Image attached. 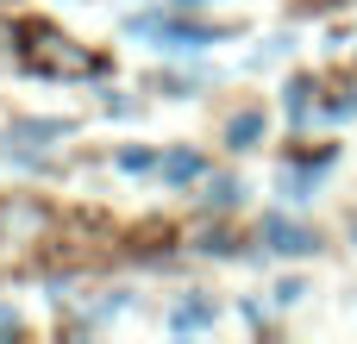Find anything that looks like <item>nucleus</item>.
Returning <instances> with one entry per match:
<instances>
[{
	"mask_svg": "<svg viewBox=\"0 0 357 344\" xmlns=\"http://www.w3.org/2000/svg\"><path fill=\"white\" fill-rule=\"evenodd\" d=\"M169 326H176V332H207V326H213V301H182V307L169 313Z\"/></svg>",
	"mask_w": 357,
	"mask_h": 344,
	"instance_id": "nucleus-6",
	"label": "nucleus"
},
{
	"mask_svg": "<svg viewBox=\"0 0 357 344\" xmlns=\"http://www.w3.org/2000/svg\"><path fill=\"white\" fill-rule=\"evenodd\" d=\"M301 295H307V288H301V282H295V276H289V282H276V301H282V307H295V301H301Z\"/></svg>",
	"mask_w": 357,
	"mask_h": 344,
	"instance_id": "nucleus-11",
	"label": "nucleus"
},
{
	"mask_svg": "<svg viewBox=\"0 0 357 344\" xmlns=\"http://www.w3.org/2000/svg\"><path fill=\"white\" fill-rule=\"evenodd\" d=\"M351 238H357V226H351Z\"/></svg>",
	"mask_w": 357,
	"mask_h": 344,
	"instance_id": "nucleus-14",
	"label": "nucleus"
},
{
	"mask_svg": "<svg viewBox=\"0 0 357 344\" xmlns=\"http://www.w3.org/2000/svg\"><path fill=\"white\" fill-rule=\"evenodd\" d=\"M69 132H75L69 119H19V125L6 132V144H31V138L44 144V138H69Z\"/></svg>",
	"mask_w": 357,
	"mask_h": 344,
	"instance_id": "nucleus-4",
	"label": "nucleus"
},
{
	"mask_svg": "<svg viewBox=\"0 0 357 344\" xmlns=\"http://www.w3.org/2000/svg\"><path fill=\"white\" fill-rule=\"evenodd\" d=\"M257 138H264V113H257V107H245V113L226 119V144H232V150H251Z\"/></svg>",
	"mask_w": 357,
	"mask_h": 344,
	"instance_id": "nucleus-3",
	"label": "nucleus"
},
{
	"mask_svg": "<svg viewBox=\"0 0 357 344\" xmlns=\"http://www.w3.org/2000/svg\"><path fill=\"white\" fill-rule=\"evenodd\" d=\"M0 332H19V313L13 307H0Z\"/></svg>",
	"mask_w": 357,
	"mask_h": 344,
	"instance_id": "nucleus-12",
	"label": "nucleus"
},
{
	"mask_svg": "<svg viewBox=\"0 0 357 344\" xmlns=\"http://www.w3.org/2000/svg\"><path fill=\"white\" fill-rule=\"evenodd\" d=\"M151 163H157L151 150H119V169H151Z\"/></svg>",
	"mask_w": 357,
	"mask_h": 344,
	"instance_id": "nucleus-10",
	"label": "nucleus"
},
{
	"mask_svg": "<svg viewBox=\"0 0 357 344\" xmlns=\"http://www.w3.org/2000/svg\"><path fill=\"white\" fill-rule=\"evenodd\" d=\"M132 31H138V38H157L163 50H201V44H220V31H207V25H188V19H157V13L132 19Z\"/></svg>",
	"mask_w": 357,
	"mask_h": 344,
	"instance_id": "nucleus-2",
	"label": "nucleus"
},
{
	"mask_svg": "<svg viewBox=\"0 0 357 344\" xmlns=\"http://www.w3.org/2000/svg\"><path fill=\"white\" fill-rule=\"evenodd\" d=\"M307 113H320L314 81H295V88H289V119H295V125H307Z\"/></svg>",
	"mask_w": 357,
	"mask_h": 344,
	"instance_id": "nucleus-9",
	"label": "nucleus"
},
{
	"mask_svg": "<svg viewBox=\"0 0 357 344\" xmlns=\"http://www.w3.org/2000/svg\"><path fill=\"white\" fill-rule=\"evenodd\" d=\"M238 194H245V188H238L232 175H213L207 194H201V207H220V213H226V207H238Z\"/></svg>",
	"mask_w": 357,
	"mask_h": 344,
	"instance_id": "nucleus-8",
	"label": "nucleus"
},
{
	"mask_svg": "<svg viewBox=\"0 0 357 344\" xmlns=\"http://www.w3.org/2000/svg\"><path fill=\"white\" fill-rule=\"evenodd\" d=\"M257 244H264L270 257H314V251H320V238H314L301 219H289V213H264Z\"/></svg>",
	"mask_w": 357,
	"mask_h": 344,
	"instance_id": "nucleus-1",
	"label": "nucleus"
},
{
	"mask_svg": "<svg viewBox=\"0 0 357 344\" xmlns=\"http://www.w3.org/2000/svg\"><path fill=\"white\" fill-rule=\"evenodd\" d=\"M326 169H333V157H320V163H301V169H289V175H282V194H289V201H307V194H314V182H320Z\"/></svg>",
	"mask_w": 357,
	"mask_h": 344,
	"instance_id": "nucleus-5",
	"label": "nucleus"
},
{
	"mask_svg": "<svg viewBox=\"0 0 357 344\" xmlns=\"http://www.w3.org/2000/svg\"><path fill=\"white\" fill-rule=\"evenodd\" d=\"M207 163L195 157V150H176V157H163V182H195Z\"/></svg>",
	"mask_w": 357,
	"mask_h": 344,
	"instance_id": "nucleus-7",
	"label": "nucleus"
},
{
	"mask_svg": "<svg viewBox=\"0 0 357 344\" xmlns=\"http://www.w3.org/2000/svg\"><path fill=\"white\" fill-rule=\"evenodd\" d=\"M176 6H213V0H176Z\"/></svg>",
	"mask_w": 357,
	"mask_h": 344,
	"instance_id": "nucleus-13",
	"label": "nucleus"
}]
</instances>
